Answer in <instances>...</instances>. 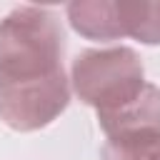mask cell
I'll use <instances>...</instances> for the list:
<instances>
[{"label":"cell","instance_id":"cell-1","mask_svg":"<svg viewBox=\"0 0 160 160\" xmlns=\"http://www.w3.org/2000/svg\"><path fill=\"white\" fill-rule=\"evenodd\" d=\"M65 35L50 8L20 5L0 20V120L32 132L48 128L70 105L62 68Z\"/></svg>","mask_w":160,"mask_h":160},{"label":"cell","instance_id":"cell-2","mask_svg":"<svg viewBox=\"0 0 160 160\" xmlns=\"http://www.w3.org/2000/svg\"><path fill=\"white\" fill-rule=\"evenodd\" d=\"M145 68L132 48H90L70 68L72 92L95 112H110L135 100L145 88Z\"/></svg>","mask_w":160,"mask_h":160},{"label":"cell","instance_id":"cell-3","mask_svg":"<svg viewBox=\"0 0 160 160\" xmlns=\"http://www.w3.org/2000/svg\"><path fill=\"white\" fill-rule=\"evenodd\" d=\"M98 125L105 132V138L160 132V88L145 82L142 92L128 105L110 112H98Z\"/></svg>","mask_w":160,"mask_h":160},{"label":"cell","instance_id":"cell-4","mask_svg":"<svg viewBox=\"0 0 160 160\" xmlns=\"http://www.w3.org/2000/svg\"><path fill=\"white\" fill-rule=\"evenodd\" d=\"M65 15L70 28L88 40L110 42V40L125 38L115 0H75V2H68Z\"/></svg>","mask_w":160,"mask_h":160},{"label":"cell","instance_id":"cell-5","mask_svg":"<svg viewBox=\"0 0 160 160\" xmlns=\"http://www.w3.org/2000/svg\"><path fill=\"white\" fill-rule=\"evenodd\" d=\"M125 38L160 45V0H115Z\"/></svg>","mask_w":160,"mask_h":160},{"label":"cell","instance_id":"cell-6","mask_svg":"<svg viewBox=\"0 0 160 160\" xmlns=\"http://www.w3.org/2000/svg\"><path fill=\"white\" fill-rule=\"evenodd\" d=\"M102 160H160V132H135L105 138L100 148Z\"/></svg>","mask_w":160,"mask_h":160}]
</instances>
